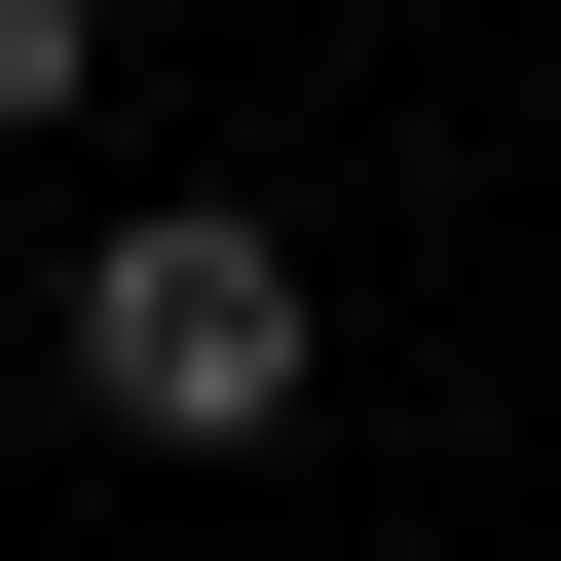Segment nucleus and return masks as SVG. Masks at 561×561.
<instances>
[{
	"label": "nucleus",
	"mask_w": 561,
	"mask_h": 561,
	"mask_svg": "<svg viewBox=\"0 0 561 561\" xmlns=\"http://www.w3.org/2000/svg\"><path fill=\"white\" fill-rule=\"evenodd\" d=\"M76 412H150V449H262V412H300V225L150 187V225L76 262Z\"/></svg>",
	"instance_id": "1"
},
{
	"label": "nucleus",
	"mask_w": 561,
	"mask_h": 561,
	"mask_svg": "<svg viewBox=\"0 0 561 561\" xmlns=\"http://www.w3.org/2000/svg\"><path fill=\"white\" fill-rule=\"evenodd\" d=\"M76 76H113V0H0V113H76Z\"/></svg>",
	"instance_id": "2"
}]
</instances>
